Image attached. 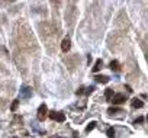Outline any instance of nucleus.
Here are the masks:
<instances>
[{
    "instance_id": "9b49d317",
    "label": "nucleus",
    "mask_w": 148,
    "mask_h": 138,
    "mask_svg": "<svg viewBox=\"0 0 148 138\" xmlns=\"http://www.w3.org/2000/svg\"><path fill=\"white\" fill-rule=\"evenodd\" d=\"M106 135L109 138H115V129H113V128H109V129L106 131Z\"/></svg>"
},
{
    "instance_id": "7ed1b4c3",
    "label": "nucleus",
    "mask_w": 148,
    "mask_h": 138,
    "mask_svg": "<svg viewBox=\"0 0 148 138\" xmlns=\"http://www.w3.org/2000/svg\"><path fill=\"white\" fill-rule=\"evenodd\" d=\"M123 102H126V96H125V94H115V96L112 97V103H113V105H121V103H123Z\"/></svg>"
},
{
    "instance_id": "f257e3e1",
    "label": "nucleus",
    "mask_w": 148,
    "mask_h": 138,
    "mask_svg": "<svg viewBox=\"0 0 148 138\" xmlns=\"http://www.w3.org/2000/svg\"><path fill=\"white\" fill-rule=\"evenodd\" d=\"M49 118L54 119V121H58V122H64L66 121V115L63 112H55V110L49 112Z\"/></svg>"
},
{
    "instance_id": "423d86ee",
    "label": "nucleus",
    "mask_w": 148,
    "mask_h": 138,
    "mask_svg": "<svg viewBox=\"0 0 148 138\" xmlns=\"http://www.w3.org/2000/svg\"><path fill=\"white\" fill-rule=\"evenodd\" d=\"M109 67H110V70H113V71H119V70H121V65H119V62L116 61V60H113V61L110 62Z\"/></svg>"
},
{
    "instance_id": "0eeeda50",
    "label": "nucleus",
    "mask_w": 148,
    "mask_h": 138,
    "mask_svg": "<svg viewBox=\"0 0 148 138\" xmlns=\"http://www.w3.org/2000/svg\"><path fill=\"white\" fill-rule=\"evenodd\" d=\"M115 96V93L112 89H106V92H105V97H106V100H112V97Z\"/></svg>"
},
{
    "instance_id": "a211bd4d",
    "label": "nucleus",
    "mask_w": 148,
    "mask_h": 138,
    "mask_svg": "<svg viewBox=\"0 0 148 138\" xmlns=\"http://www.w3.org/2000/svg\"><path fill=\"white\" fill-rule=\"evenodd\" d=\"M147 121H148V115H147Z\"/></svg>"
},
{
    "instance_id": "f8f14e48",
    "label": "nucleus",
    "mask_w": 148,
    "mask_h": 138,
    "mask_svg": "<svg viewBox=\"0 0 148 138\" xmlns=\"http://www.w3.org/2000/svg\"><path fill=\"white\" fill-rule=\"evenodd\" d=\"M17 106H19V100H13V103H12V106H10V109L12 110H16Z\"/></svg>"
},
{
    "instance_id": "dca6fc26",
    "label": "nucleus",
    "mask_w": 148,
    "mask_h": 138,
    "mask_svg": "<svg viewBox=\"0 0 148 138\" xmlns=\"http://www.w3.org/2000/svg\"><path fill=\"white\" fill-rule=\"evenodd\" d=\"M125 87H126V90H128V92H129V93H132V92H134V90H132V87H131V86H129V84H126Z\"/></svg>"
},
{
    "instance_id": "4468645a",
    "label": "nucleus",
    "mask_w": 148,
    "mask_h": 138,
    "mask_svg": "<svg viewBox=\"0 0 148 138\" xmlns=\"http://www.w3.org/2000/svg\"><path fill=\"white\" fill-rule=\"evenodd\" d=\"M93 90H94V86H90V87H89V89H87V94H90V93H93Z\"/></svg>"
},
{
    "instance_id": "39448f33",
    "label": "nucleus",
    "mask_w": 148,
    "mask_h": 138,
    "mask_svg": "<svg viewBox=\"0 0 148 138\" xmlns=\"http://www.w3.org/2000/svg\"><path fill=\"white\" fill-rule=\"evenodd\" d=\"M132 106L136 107V109H139V107L144 106V102H142L141 99H136V97H134V99H132Z\"/></svg>"
},
{
    "instance_id": "9d476101",
    "label": "nucleus",
    "mask_w": 148,
    "mask_h": 138,
    "mask_svg": "<svg viewBox=\"0 0 148 138\" xmlns=\"http://www.w3.org/2000/svg\"><path fill=\"white\" fill-rule=\"evenodd\" d=\"M100 65H102V60H97L96 64H94V67H93V73H97L100 70Z\"/></svg>"
},
{
    "instance_id": "f3484780",
    "label": "nucleus",
    "mask_w": 148,
    "mask_h": 138,
    "mask_svg": "<svg viewBox=\"0 0 148 138\" xmlns=\"http://www.w3.org/2000/svg\"><path fill=\"white\" fill-rule=\"evenodd\" d=\"M83 90H84V87H80V89L77 90V94H83Z\"/></svg>"
},
{
    "instance_id": "1a4fd4ad",
    "label": "nucleus",
    "mask_w": 148,
    "mask_h": 138,
    "mask_svg": "<svg viewBox=\"0 0 148 138\" xmlns=\"http://www.w3.org/2000/svg\"><path fill=\"white\" fill-rule=\"evenodd\" d=\"M94 126H96V122H94V121H92L90 123H87V126H86V132H90L92 129H94Z\"/></svg>"
},
{
    "instance_id": "20e7f679",
    "label": "nucleus",
    "mask_w": 148,
    "mask_h": 138,
    "mask_svg": "<svg viewBox=\"0 0 148 138\" xmlns=\"http://www.w3.org/2000/svg\"><path fill=\"white\" fill-rule=\"evenodd\" d=\"M70 39H68V38H64V39H63V42H61V49H63V51H64V52H67V51H68V49H70Z\"/></svg>"
},
{
    "instance_id": "f03ea898",
    "label": "nucleus",
    "mask_w": 148,
    "mask_h": 138,
    "mask_svg": "<svg viewBox=\"0 0 148 138\" xmlns=\"http://www.w3.org/2000/svg\"><path fill=\"white\" fill-rule=\"evenodd\" d=\"M47 113H48V107H47L45 103H42L39 106V109H38V119L39 121H44V118L47 116Z\"/></svg>"
},
{
    "instance_id": "6e6552de",
    "label": "nucleus",
    "mask_w": 148,
    "mask_h": 138,
    "mask_svg": "<svg viewBox=\"0 0 148 138\" xmlns=\"http://www.w3.org/2000/svg\"><path fill=\"white\" fill-rule=\"evenodd\" d=\"M94 78H96V81H99V83H103V84H106V83L109 81V78H108L106 76H96Z\"/></svg>"
},
{
    "instance_id": "2eb2a0df",
    "label": "nucleus",
    "mask_w": 148,
    "mask_h": 138,
    "mask_svg": "<svg viewBox=\"0 0 148 138\" xmlns=\"http://www.w3.org/2000/svg\"><path fill=\"white\" fill-rule=\"evenodd\" d=\"M141 122H144V118H142V116H139V118H138V119H136V121H135V125H136V123H141Z\"/></svg>"
},
{
    "instance_id": "ddd939ff",
    "label": "nucleus",
    "mask_w": 148,
    "mask_h": 138,
    "mask_svg": "<svg viewBox=\"0 0 148 138\" xmlns=\"http://www.w3.org/2000/svg\"><path fill=\"white\" fill-rule=\"evenodd\" d=\"M119 110H121V109H119V107H109V109H108V113H113V112H119Z\"/></svg>"
}]
</instances>
